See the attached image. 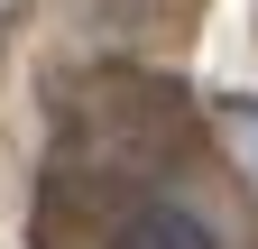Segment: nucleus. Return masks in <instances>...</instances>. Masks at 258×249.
<instances>
[{
  "label": "nucleus",
  "mask_w": 258,
  "mask_h": 249,
  "mask_svg": "<svg viewBox=\"0 0 258 249\" xmlns=\"http://www.w3.org/2000/svg\"><path fill=\"white\" fill-rule=\"evenodd\" d=\"M111 249H221V231H212L194 203H139V212L111 231Z\"/></svg>",
  "instance_id": "nucleus-1"
},
{
  "label": "nucleus",
  "mask_w": 258,
  "mask_h": 249,
  "mask_svg": "<svg viewBox=\"0 0 258 249\" xmlns=\"http://www.w3.org/2000/svg\"><path fill=\"white\" fill-rule=\"evenodd\" d=\"M221 120H231V130L249 139V157H258V102H221Z\"/></svg>",
  "instance_id": "nucleus-2"
}]
</instances>
